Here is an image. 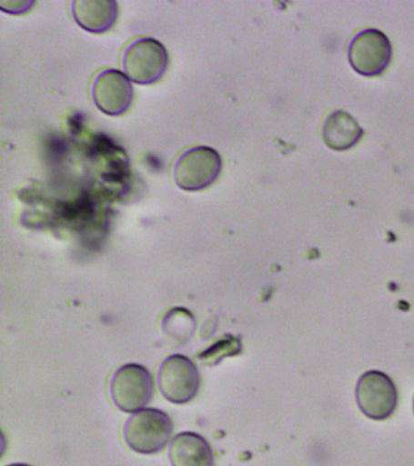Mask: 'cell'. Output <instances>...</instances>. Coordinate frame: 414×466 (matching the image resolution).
<instances>
[{"label":"cell","mask_w":414,"mask_h":466,"mask_svg":"<svg viewBox=\"0 0 414 466\" xmlns=\"http://www.w3.org/2000/svg\"><path fill=\"white\" fill-rule=\"evenodd\" d=\"M110 391L116 406L126 413L143 410L155 395V381L147 368L126 364L112 378Z\"/></svg>","instance_id":"obj_2"},{"label":"cell","mask_w":414,"mask_h":466,"mask_svg":"<svg viewBox=\"0 0 414 466\" xmlns=\"http://www.w3.org/2000/svg\"><path fill=\"white\" fill-rule=\"evenodd\" d=\"M158 385L163 396L170 402H190L198 393L201 374L197 366L183 355H173L162 363Z\"/></svg>","instance_id":"obj_6"},{"label":"cell","mask_w":414,"mask_h":466,"mask_svg":"<svg viewBox=\"0 0 414 466\" xmlns=\"http://www.w3.org/2000/svg\"><path fill=\"white\" fill-rule=\"evenodd\" d=\"M356 397L359 410L373 420L390 418L398 406V389L387 374L367 371L359 378Z\"/></svg>","instance_id":"obj_5"},{"label":"cell","mask_w":414,"mask_h":466,"mask_svg":"<svg viewBox=\"0 0 414 466\" xmlns=\"http://www.w3.org/2000/svg\"><path fill=\"white\" fill-rule=\"evenodd\" d=\"M168 64V51L154 38H143L130 44L123 58L126 76L141 86L157 83L165 76Z\"/></svg>","instance_id":"obj_4"},{"label":"cell","mask_w":414,"mask_h":466,"mask_svg":"<svg viewBox=\"0 0 414 466\" xmlns=\"http://www.w3.org/2000/svg\"><path fill=\"white\" fill-rule=\"evenodd\" d=\"M174 424L166 411L147 408L134 413L125 426V440L130 450L156 454L169 443Z\"/></svg>","instance_id":"obj_1"},{"label":"cell","mask_w":414,"mask_h":466,"mask_svg":"<svg viewBox=\"0 0 414 466\" xmlns=\"http://www.w3.org/2000/svg\"><path fill=\"white\" fill-rule=\"evenodd\" d=\"M223 160L216 149L197 146L188 149L177 159L174 167L177 185L185 191H201L219 177Z\"/></svg>","instance_id":"obj_3"},{"label":"cell","mask_w":414,"mask_h":466,"mask_svg":"<svg viewBox=\"0 0 414 466\" xmlns=\"http://www.w3.org/2000/svg\"><path fill=\"white\" fill-rule=\"evenodd\" d=\"M390 40L378 29H366L352 39L348 47V60L356 72L365 76L381 75L390 64Z\"/></svg>","instance_id":"obj_7"},{"label":"cell","mask_w":414,"mask_h":466,"mask_svg":"<svg viewBox=\"0 0 414 466\" xmlns=\"http://www.w3.org/2000/svg\"><path fill=\"white\" fill-rule=\"evenodd\" d=\"M8 466H31V465H27V464H12V465H8Z\"/></svg>","instance_id":"obj_13"},{"label":"cell","mask_w":414,"mask_h":466,"mask_svg":"<svg viewBox=\"0 0 414 466\" xmlns=\"http://www.w3.org/2000/svg\"><path fill=\"white\" fill-rule=\"evenodd\" d=\"M72 13L76 22L86 31L105 33L117 21L118 5L114 0H76Z\"/></svg>","instance_id":"obj_9"},{"label":"cell","mask_w":414,"mask_h":466,"mask_svg":"<svg viewBox=\"0 0 414 466\" xmlns=\"http://www.w3.org/2000/svg\"><path fill=\"white\" fill-rule=\"evenodd\" d=\"M363 135L362 127L348 113L337 111L327 118L323 127V140L329 148L344 151L354 147Z\"/></svg>","instance_id":"obj_11"},{"label":"cell","mask_w":414,"mask_h":466,"mask_svg":"<svg viewBox=\"0 0 414 466\" xmlns=\"http://www.w3.org/2000/svg\"><path fill=\"white\" fill-rule=\"evenodd\" d=\"M239 350H241V345L235 339H232V340H221L219 344L213 346L208 351L203 352L201 359L206 360V362L213 364L223 359V357L236 355V353L239 352Z\"/></svg>","instance_id":"obj_12"},{"label":"cell","mask_w":414,"mask_h":466,"mask_svg":"<svg viewBox=\"0 0 414 466\" xmlns=\"http://www.w3.org/2000/svg\"><path fill=\"white\" fill-rule=\"evenodd\" d=\"M169 459L172 466H214L212 447L195 432H181L173 440Z\"/></svg>","instance_id":"obj_10"},{"label":"cell","mask_w":414,"mask_h":466,"mask_svg":"<svg viewBox=\"0 0 414 466\" xmlns=\"http://www.w3.org/2000/svg\"><path fill=\"white\" fill-rule=\"evenodd\" d=\"M93 98L105 115H125L132 106L134 87L129 76L117 69H106L96 76L93 84Z\"/></svg>","instance_id":"obj_8"}]
</instances>
